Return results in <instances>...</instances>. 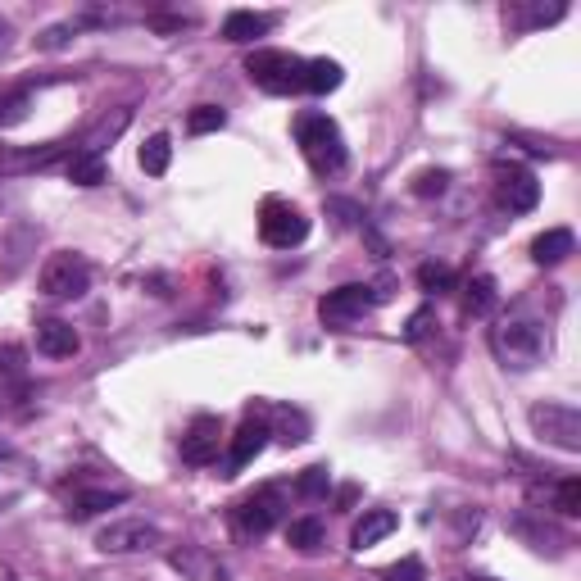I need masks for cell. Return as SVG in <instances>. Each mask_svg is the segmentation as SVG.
Returning a JSON list of instances; mask_svg holds the SVG:
<instances>
[{"label": "cell", "instance_id": "obj_1", "mask_svg": "<svg viewBox=\"0 0 581 581\" xmlns=\"http://www.w3.org/2000/svg\"><path fill=\"white\" fill-rule=\"evenodd\" d=\"M296 141L305 150L309 168H314L318 178H336L345 168V141H341V128H336L327 114H300L296 119Z\"/></svg>", "mask_w": 581, "mask_h": 581}, {"label": "cell", "instance_id": "obj_2", "mask_svg": "<svg viewBox=\"0 0 581 581\" xmlns=\"http://www.w3.org/2000/svg\"><path fill=\"white\" fill-rule=\"evenodd\" d=\"M491 350L495 359H500L504 368H536L545 355V332L541 323H532V318H504V323L491 327Z\"/></svg>", "mask_w": 581, "mask_h": 581}, {"label": "cell", "instance_id": "obj_3", "mask_svg": "<svg viewBox=\"0 0 581 581\" xmlns=\"http://www.w3.org/2000/svg\"><path fill=\"white\" fill-rule=\"evenodd\" d=\"M246 73L259 91H268V96L305 91V60L291 55V50H255L246 60Z\"/></svg>", "mask_w": 581, "mask_h": 581}, {"label": "cell", "instance_id": "obj_4", "mask_svg": "<svg viewBox=\"0 0 581 581\" xmlns=\"http://www.w3.org/2000/svg\"><path fill=\"white\" fill-rule=\"evenodd\" d=\"M91 286V264L73 250H55V255L41 264V296L50 300H78L87 296Z\"/></svg>", "mask_w": 581, "mask_h": 581}, {"label": "cell", "instance_id": "obj_5", "mask_svg": "<svg viewBox=\"0 0 581 581\" xmlns=\"http://www.w3.org/2000/svg\"><path fill=\"white\" fill-rule=\"evenodd\" d=\"M527 423H532V432L541 436L545 445H559V450H568V454L581 450V414L572 404H554V400L532 404Z\"/></svg>", "mask_w": 581, "mask_h": 581}, {"label": "cell", "instance_id": "obj_6", "mask_svg": "<svg viewBox=\"0 0 581 581\" xmlns=\"http://www.w3.org/2000/svg\"><path fill=\"white\" fill-rule=\"evenodd\" d=\"M259 237H264L273 250H291L309 237V218L300 214L291 200L268 196L264 209H259Z\"/></svg>", "mask_w": 581, "mask_h": 581}, {"label": "cell", "instance_id": "obj_7", "mask_svg": "<svg viewBox=\"0 0 581 581\" xmlns=\"http://www.w3.org/2000/svg\"><path fill=\"white\" fill-rule=\"evenodd\" d=\"M373 305H377L373 286L350 282V286H336V291H327V296L318 300V318H323L327 327H350V323L373 314Z\"/></svg>", "mask_w": 581, "mask_h": 581}, {"label": "cell", "instance_id": "obj_8", "mask_svg": "<svg viewBox=\"0 0 581 581\" xmlns=\"http://www.w3.org/2000/svg\"><path fill=\"white\" fill-rule=\"evenodd\" d=\"M282 513H286V495L277 491V486H259L255 495H246V500L237 504V527L246 536H264L282 522Z\"/></svg>", "mask_w": 581, "mask_h": 581}, {"label": "cell", "instance_id": "obj_9", "mask_svg": "<svg viewBox=\"0 0 581 581\" xmlns=\"http://www.w3.org/2000/svg\"><path fill=\"white\" fill-rule=\"evenodd\" d=\"M159 545V527L141 518H123V522H109L105 532L96 536V550L100 554H137V550H155Z\"/></svg>", "mask_w": 581, "mask_h": 581}, {"label": "cell", "instance_id": "obj_10", "mask_svg": "<svg viewBox=\"0 0 581 581\" xmlns=\"http://www.w3.org/2000/svg\"><path fill=\"white\" fill-rule=\"evenodd\" d=\"M218 445H223V423L218 418H196L191 423V432L182 436V463H191V468H209V463H218Z\"/></svg>", "mask_w": 581, "mask_h": 581}, {"label": "cell", "instance_id": "obj_11", "mask_svg": "<svg viewBox=\"0 0 581 581\" xmlns=\"http://www.w3.org/2000/svg\"><path fill=\"white\" fill-rule=\"evenodd\" d=\"M268 423L264 418H255V414H246V423L237 427V436H232V450H227V473L223 477H237L246 463H255L259 454H264V445H268Z\"/></svg>", "mask_w": 581, "mask_h": 581}, {"label": "cell", "instance_id": "obj_12", "mask_svg": "<svg viewBox=\"0 0 581 581\" xmlns=\"http://www.w3.org/2000/svg\"><path fill=\"white\" fill-rule=\"evenodd\" d=\"M500 205L513 214H532L541 205V182L527 173V168H504L500 173Z\"/></svg>", "mask_w": 581, "mask_h": 581}, {"label": "cell", "instance_id": "obj_13", "mask_svg": "<svg viewBox=\"0 0 581 581\" xmlns=\"http://www.w3.org/2000/svg\"><path fill=\"white\" fill-rule=\"evenodd\" d=\"M78 332H73L64 318H41L37 323V350L46 359H73L78 355Z\"/></svg>", "mask_w": 581, "mask_h": 581}, {"label": "cell", "instance_id": "obj_14", "mask_svg": "<svg viewBox=\"0 0 581 581\" xmlns=\"http://www.w3.org/2000/svg\"><path fill=\"white\" fill-rule=\"evenodd\" d=\"M400 527V513H391V509H368L364 518L355 522V532H350V545L355 550H368V545H377V541H386V536Z\"/></svg>", "mask_w": 581, "mask_h": 581}, {"label": "cell", "instance_id": "obj_15", "mask_svg": "<svg viewBox=\"0 0 581 581\" xmlns=\"http://www.w3.org/2000/svg\"><path fill=\"white\" fill-rule=\"evenodd\" d=\"M572 246H577L572 227H550V232H541V237L532 241V259L541 268H554V264H563V259L572 255Z\"/></svg>", "mask_w": 581, "mask_h": 581}, {"label": "cell", "instance_id": "obj_16", "mask_svg": "<svg viewBox=\"0 0 581 581\" xmlns=\"http://www.w3.org/2000/svg\"><path fill=\"white\" fill-rule=\"evenodd\" d=\"M273 14H255V10H232V14H227V19H223V37L227 41H237V46H241V41H255V37H264V32L268 28H273Z\"/></svg>", "mask_w": 581, "mask_h": 581}, {"label": "cell", "instance_id": "obj_17", "mask_svg": "<svg viewBox=\"0 0 581 581\" xmlns=\"http://www.w3.org/2000/svg\"><path fill=\"white\" fill-rule=\"evenodd\" d=\"M119 504H128V491H82L78 500L69 504V518L73 522H87V518H96V513H105V509H119Z\"/></svg>", "mask_w": 581, "mask_h": 581}, {"label": "cell", "instance_id": "obj_18", "mask_svg": "<svg viewBox=\"0 0 581 581\" xmlns=\"http://www.w3.org/2000/svg\"><path fill=\"white\" fill-rule=\"evenodd\" d=\"M341 64L327 60V55H318V60H305V91H314V96H327V91L341 87Z\"/></svg>", "mask_w": 581, "mask_h": 581}, {"label": "cell", "instance_id": "obj_19", "mask_svg": "<svg viewBox=\"0 0 581 581\" xmlns=\"http://www.w3.org/2000/svg\"><path fill=\"white\" fill-rule=\"evenodd\" d=\"M64 173H69L73 187H100V182H105V159L91 155V150H78V155L69 159V168H64Z\"/></svg>", "mask_w": 581, "mask_h": 581}, {"label": "cell", "instance_id": "obj_20", "mask_svg": "<svg viewBox=\"0 0 581 581\" xmlns=\"http://www.w3.org/2000/svg\"><path fill=\"white\" fill-rule=\"evenodd\" d=\"M173 568L187 572V577H196V581H227L223 568H218L205 550H178V554H173Z\"/></svg>", "mask_w": 581, "mask_h": 581}, {"label": "cell", "instance_id": "obj_21", "mask_svg": "<svg viewBox=\"0 0 581 581\" xmlns=\"http://www.w3.org/2000/svg\"><path fill=\"white\" fill-rule=\"evenodd\" d=\"M513 532L522 536V541H532L536 550H550V554H559L563 550V536L554 532L550 522H532V518H513Z\"/></svg>", "mask_w": 581, "mask_h": 581}, {"label": "cell", "instance_id": "obj_22", "mask_svg": "<svg viewBox=\"0 0 581 581\" xmlns=\"http://www.w3.org/2000/svg\"><path fill=\"white\" fill-rule=\"evenodd\" d=\"M463 309H468V314L473 318H486L495 309V277H473V282H468V296H463Z\"/></svg>", "mask_w": 581, "mask_h": 581}, {"label": "cell", "instance_id": "obj_23", "mask_svg": "<svg viewBox=\"0 0 581 581\" xmlns=\"http://www.w3.org/2000/svg\"><path fill=\"white\" fill-rule=\"evenodd\" d=\"M168 159H173V146H168L164 132H155V137L141 146V168H146L150 178H164V173H168Z\"/></svg>", "mask_w": 581, "mask_h": 581}, {"label": "cell", "instance_id": "obj_24", "mask_svg": "<svg viewBox=\"0 0 581 581\" xmlns=\"http://www.w3.org/2000/svg\"><path fill=\"white\" fill-rule=\"evenodd\" d=\"M327 486H332V468H327V463H314V468H305V473L296 477V495H300V500H323Z\"/></svg>", "mask_w": 581, "mask_h": 581}, {"label": "cell", "instance_id": "obj_25", "mask_svg": "<svg viewBox=\"0 0 581 581\" xmlns=\"http://www.w3.org/2000/svg\"><path fill=\"white\" fill-rule=\"evenodd\" d=\"M286 541L296 545V550L314 554L318 545H323V522H318V518H296L291 527H286Z\"/></svg>", "mask_w": 581, "mask_h": 581}, {"label": "cell", "instance_id": "obj_26", "mask_svg": "<svg viewBox=\"0 0 581 581\" xmlns=\"http://www.w3.org/2000/svg\"><path fill=\"white\" fill-rule=\"evenodd\" d=\"M28 109H32V91L28 87L0 96V128H19V123L28 119Z\"/></svg>", "mask_w": 581, "mask_h": 581}, {"label": "cell", "instance_id": "obj_27", "mask_svg": "<svg viewBox=\"0 0 581 581\" xmlns=\"http://www.w3.org/2000/svg\"><path fill=\"white\" fill-rule=\"evenodd\" d=\"M223 123H227V114L218 105H196L187 114V132H191V137H209V132H218Z\"/></svg>", "mask_w": 581, "mask_h": 581}, {"label": "cell", "instance_id": "obj_28", "mask_svg": "<svg viewBox=\"0 0 581 581\" xmlns=\"http://www.w3.org/2000/svg\"><path fill=\"white\" fill-rule=\"evenodd\" d=\"M418 286H423L427 296H441V291L454 286V268L450 264H423L418 268Z\"/></svg>", "mask_w": 581, "mask_h": 581}, {"label": "cell", "instance_id": "obj_29", "mask_svg": "<svg viewBox=\"0 0 581 581\" xmlns=\"http://www.w3.org/2000/svg\"><path fill=\"white\" fill-rule=\"evenodd\" d=\"M554 509H559L563 518H577L581 513V477H563V482L554 486Z\"/></svg>", "mask_w": 581, "mask_h": 581}, {"label": "cell", "instance_id": "obj_30", "mask_svg": "<svg viewBox=\"0 0 581 581\" xmlns=\"http://www.w3.org/2000/svg\"><path fill=\"white\" fill-rule=\"evenodd\" d=\"M128 119H132L128 109H119V114H114V123H109V119L100 123V128H96V132H91V137H87V146H82V150H91V155H100V150H105L109 141H114V137H119L123 128H128Z\"/></svg>", "mask_w": 581, "mask_h": 581}, {"label": "cell", "instance_id": "obj_31", "mask_svg": "<svg viewBox=\"0 0 581 581\" xmlns=\"http://www.w3.org/2000/svg\"><path fill=\"white\" fill-rule=\"evenodd\" d=\"M509 19L518 23V28H545V23L563 19V5H550V10H545V5H532V10H513Z\"/></svg>", "mask_w": 581, "mask_h": 581}, {"label": "cell", "instance_id": "obj_32", "mask_svg": "<svg viewBox=\"0 0 581 581\" xmlns=\"http://www.w3.org/2000/svg\"><path fill=\"white\" fill-rule=\"evenodd\" d=\"M277 427H282V441H286V445L309 441V423H305V414H291V409H277Z\"/></svg>", "mask_w": 581, "mask_h": 581}, {"label": "cell", "instance_id": "obj_33", "mask_svg": "<svg viewBox=\"0 0 581 581\" xmlns=\"http://www.w3.org/2000/svg\"><path fill=\"white\" fill-rule=\"evenodd\" d=\"M445 187H450V173H445V168H427V173H418V182H414L418 196H441Z\"/></svg>", "mask_w": 581, "mask_h": 581}, {"label": "cell", "instance_id": "obj_34", "mask_svg": "<svg viewBox=\"0 0 581 581\" xmlns=\"http://www.w3.org/2000/svg\"><path fill=\"white\" fill-rule=\"evenodd\" d=\"M382 581H427V568L418 559H400L395 568L382 572Z\"/></svg>", "mask_w": 581, "mask_h": 581}, {"label": "cell", "instance_id": "obj_35", "mask_svg": "<svg viewBox=\"0 0 581 581\" xmlns=\"http://www.w3.org/2000/svg\"><path fill=\"white\" fill-rule=\"evenodd\" d=\"M432 323H436V314H432V309H418V314L414 318H409V323H404V341H423V336L427 332H432Z\"/></svg>", "mask_w": 581, "mask_h": 581}, {"label": "cell", "instance_id": "obj_36", "mask_svg": "<svg viewBox=\"0 0 581 581\" xmlns=\"http://www.w3.org/2000/svg\"><path fill=\"white\" fill-rule=\"evenodd\" d=\"M78 32V23H60V28H50V32H41L37 37V46L41 50H60V46H69V37Z\"/></svg>", "mask_w": 581, "mask_h": 581}, {"label": "cell", "instance_id": "obj_37", "mask_svg": "<svg viewBox=\"0 0 581 581\" xmlns=\"http://www.w3.org/2000/svg\"><path fill=\"white\" fill-rule=\"evenodd\" d=\"M355 486H341V495H336V500H341V509H350V504H355Z\"/></svg>", "mask_w": 581, "mask_h": 581}, {"label": "cell", "instance_id": "obj_38", "mask_svg": "<svg viewBox=\"0 0 581 581\" xmlns=\"http://www.w3.org/2000/svg\"><path fill=\"white\" fill-rule=\"evenodd\" d=\"M473 581H491V577H473Z\"/></svg>", "mask_w": 581, "mask_h": 581}]
</instances>
